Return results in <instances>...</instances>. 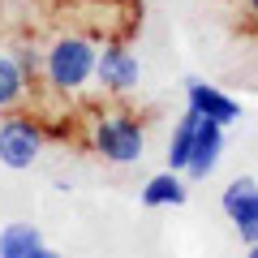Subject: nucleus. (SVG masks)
<instances>
[{
    "instance_id": "nucleus-1",
    "label": "nucleus",
    "mask_w": 258,
    "mask_h": 258,
    "mask_svg": "<svg viewBox=\"0 0 258 258\" xmlns=\"http://www.w3.org/2000/svg\"><path fill=\"white\" fill-rule=\"evenodd\" d=\"M95 60H99V39L86 35V30H64V35H56L43 47V74H39V82L52 95H60V99L82 95L95 82Z\"/></svg>"
},
{
    "instance_id": "nucleus-2",
    "label": "nucleus",
    "mask_w": 258,
    "mask_h": 258,
    "mask_svg": "<svg viewBox=\"0 0 258 258\" xmlns=\"http://www.w3.org/2000/svg\"><path fill=\"white\" fill-rule=\"evenodd\" d=\"M91 151L108 164H138L147 151V125L129 112H103L91 120Z\"/></svg>"
},
{
    "instance_id": "nucleus-3",
    "label": "nucleus",
    "mask_w": 258,
    "mask_h": 258,
    "mask_svg": "<svg viewBox=\"0 0 258 258\" xmlns=\"http://www.w3.org/2000/svg\"><path fill=\"white\" fill-rule=\"evenodd\" d=\"M43 147H47V129L35 116H26L18 108L0 116V164L5 168H13V172L35 168V159L43 155Z\"/></svg>"
},
{
    "instance_id": "nucleus-4",
    "label": "nucleus",
    "mask_w": 258,
    "mask_h": 258,
    "mask_svg": "<svg viewBox=\"0 0 258 258\" xmlns=\"http://www.w3.org/2000/svg\"><path fill=\"white\" fill-rule=\"evenodd\" d=\"M142 78V60L134 56V47L125 39H103L99 43V60H95V82L108 95H129Z\"/></svg>"
},
{
    "instance_id": "nucleus-5",
    "label": "nucleus",
    "mask_w": 258,
    "mask_h": 258,
    "mask_svg": "<svg viewBox=\"0 0 258 258\" xmlns=\"http://www.w3.org/2000/svg\"><path fill=\"white\" fill-rule=\"evenodd\" d=\"M224 129L228 125H220V120H211V116H198L189 164H185V176H189V181H207V176L215 172V164H220V155H224Z\"/></svg>"
},
{
    "instance_id": "nucleus-6",
    "label": "nucleus",
    "mask_w": 258,
    "mask_h": 258,
    "mask_svg": "<svg viewBox=\"0 0 258 258\" xmlns=\"http://www.w3.org/2000/svg\"><path fill=\"white\" fill-rule=\"evenodd\" d=\"M185 103H189V112L211 116V120H220V125L241 120V103L232 99V95H224L220 86L203 82V78H189V82H185Z\"/></svg>"
},
{
    "instance_id": "nucleus-7",
    "label": "nucleus",
    "mask_w": 258,
    "mask_h": 258,
    "mask_svg": "<svg viewBox=\"0 0 258 258\" xmlns=\"http://www.w3.org/2000/svg\"><path fill=\"white\" fill-rule=\"evenodd\" d=\"M30 86H35V82L26 78V69H22L18 52L0 47V112L22 108V103H26V95H30Z\"/></svg>"
},
{
    "instance_id": "nucleus-8",
    "label": "nucleus",
    "mask_w": 258,
    "mask_h": 258,
    "mask_svg": "<svg viewBox=\"0 0 258 258\" xmlns=\"http://www.w3.org/2000/svg\"><path fill=\"white\" fill-rule=\"evenodd\" d=\"M142 207H181L185 198H189V189H185V172H172V168H164V172H155L147 185H142Z\"/></svg>"
},
{
    "instance_id": "nucleus-9",
    "label": "nucleus",
    "mask_w": 258,
    "mask_h": 258,
    "mask_svg": "<svg viewBox=\"0 0 258 258\" xmlns=\"http://www.w3.org/2000/svg\"><path fill=\"white\" fill-rule=\"evenodd\" d=\"M43 245V228L30 220H13L0 228V258H30Z\"/></svg>"
},
{
    "instance_id": "nucleus-10",
    "label": "nucleus",
    "mask_w": 258,
    "mask_h": 258,
    "mask_svg": "<svg viewBox=\"0 0 258 258\" xmlns=\"http://www.w3.org/2000/svg\"><path fill=\"white\" fill-rule=\"evenodd\" d=\"M220 207H224V215H228L232 224L245 220V215L258 207V181H254V176H237V181H228L224 194H220Z\"/></svg>"
},
{
    "instance_id": "nucleus-11",
    "label": "nucleus",
    "mask_w": 258,
    "mask_h": 258,
    "mask_svg": "<svg viewBox=\"0 0 258 258\" xmlns=\"http://www.w3.org/2000/svg\"><path fill=\"white\" fill-rule=\"evenodd\" d=\"M194 125H198V112H189V108H185V116L172 125V138H168V168H172V172H185V164H189Z\"/></svg>"
},
{
    "instance_id": "nucleus-12",
    "label": "nucleus",
    "mask_w": 258,
    "mask_h": 258,
    "mask_svg": "<svg viewBox=\"0 0 258 258\" xmlns=\"http://www.w3.org/2000/svg\"><path fill=\"white\" fill-rule=\"evenodd\" d=\"M18 60H22V69H26L30 82H39V74H43V52L30 47V43H22V47H18Z\"/></svg>"
},
{
    "instance_id": "nucleus-13",
    "label": "nucleus",
    "mask_w": 258,
    "mask_h": 258,
    "mask_svg": "<svg viewBox=\"0 0 258 258\" xmlns=\"http://www.w3.org/2000/svg\"><path fill=\"white\" fill-rule=\"evenodd\" d=\"M232 228H237V237L245 241V245H254V241H258V207H254V211L245 215V220H237Z\"/></svg>"
},
{
    "instance_id": "nucleus-14",
    "label": "nucleus",
    "mask_w": 258,
    "mask_h": 258,
    "mask_svg": "<svg viewBox=\"0 0 258 258\" xmlns=\"http://www.w3.org/2000/svg\"><path fill=\"white\" fill-rule=\"evenodd\" d=\"M245 13H249V26L258 30V0H245Z\"/></svg>"
},
{
    "instance_id": "nucleus-15",
    "label": "nucleus",
    "mask_w": 258,
    "mask_h": 258,
    "mask_svg": "<svg viewBox=\"0 0 258 258\" xmlns=\"http://www.w3.org/2000/svg\"><path fill=\"white\" fill-rule=\"evenodd\" d=\"M30 258H64V254H60V249H47V245H39Z\"/></svg>"
},
{
    "instance_id": "nucleus-16",
    "label": "nucleus",
    "mask_w": 258,
    "mask_h": 258,
    "mask_svg": "<svg viewBox=\"0 0 258 258\" xmlns=\"http://www.w3.org/2000/svg\"><path fill=\"white\" fill-rule=\"evenodd\" d=\"M245 258H258V241H254V245H245Z\"/></svg>"
}]
</instances>
